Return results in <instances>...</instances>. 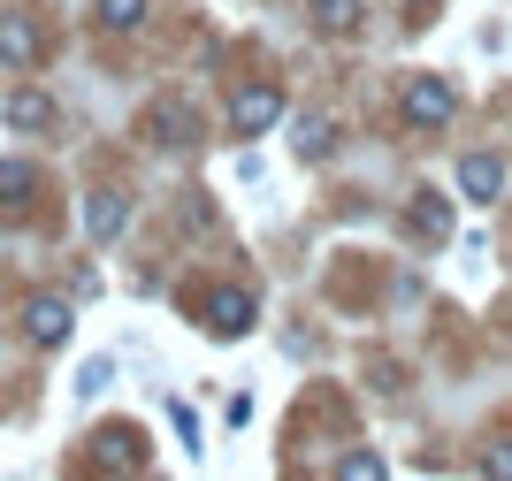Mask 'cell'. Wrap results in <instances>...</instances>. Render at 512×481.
I'll list each match as a JSON object with an SVG mask.
<instances>
[{
	"instance_id": "1",
	"label": "cell",
	"mask_w": 512,
	"mask_h": 481,
	"mask_svg": "<svg viewBox=\"0 0 512 481\" xmlns=\"http://www.w3.org/2000/svg\"><path fill=\"white\" fill-rule=\"evenodd\" d=\"M268 123H283V92L276 84H245V92L230 100V130L253 138V130H268Z\"/></svg>"
},
{
	"instance_id": "14",
	"label": "cell",
	"mask_w": 512,
	"mask_h": 481,
	"mask_svg": "<svg viewBox=\"0 0 512 481\" xmlns=\"http://www.w3.org/2000/svg\"><path fill=\"white\" fill-rule=\"evenodd\" d=\"M23 191H31V168H16V161H0V207H16Z\"/></svg>"
},
{
	"instance_id": "17",
	"label": "cell",
	"mask_w": 512,
	"mask_h": 481,
	"mask_svg": "<svg viewBox=\"0 0 512 481\" xmlns=\"http://www.w3.org/2000/svg\"><path fill=\"white\" fill-rule=\"evenodd\" d=\"M482 474H512V443H497L490 459H482Z\"/></svg>"
},
{
	"instance_id": "2",
	"label": "cell",
	"mask_w": 512,
	"mask_h": 481,
	"mask_svg": "<svg viewBox=\"0 0 512 481\" xmlns=\"http://www.w3.org/2000/svg\"><path fill=\"white\" fill-rule=\"evenodd\" d=\"M451 84L444 77H413L406 84V123H421V130H436V123H451Z\"/></svg>"
},
{
	"instance_id": "10",
	"label": "cell",
	"mask_w": 512,
	"mask_h": 481,
	"mask_svg": "<svg viewBox=\"0 0 512 481\" xmlns=\"http://www.w3.org/2000/svg\"><path fill=\"white\" fill-rule=\"evenodd\" d=\"M92 8H100L107 31H138L146 23V0H92Z\"/></svg>"
},
{
	"instance_id": "6",
	"label": "cell",
	"mask_w": 512,
	"mask_h": 481,
	"mask_svg": "<svg viewBox=\"0 0 512 481\" xmlns=\"http://www.w3.org/2000/svg\"><path fill=\"white\" fill-rule=\"evenodd\" d=\"M444 230H451V207L436 191H421V199H413V237H421V245H444Z\"/></svg>"
},
{
	"instance_id": "16",
	"label": "cell",
	"mask_w": 512,
	"mask_h": 481,
	"mask_svg": "<svg viewBox=\"0 0 512 481\" xmlns=\"http://www.w3.org/2000/svg\"><path fill=\"white\" fill-rule=\"evenodd\" d=\"M107 375H115V367H107V359H92L85 375H77V390H85V398H92V390H107Z\"/></svg>"
},
{
	"instance_id": "13",
	"label": "cell",
	"mask_w": 512,
	"mask_h": 481,
	"mask_svg": "<svg viewBox=\"0 0 512 481\" xmlns=\"http://www.w3.org/2000/svg\"><path fill=\"white\" fill-rule=\"evenodd\" d=\"M153 130H169V146H192V115H184V107H161Z\"/></svg>"
},
{
	"instance_id": "9",
	"label": "cell",
	"mask_w": 512,
	"mask_h": 481,
	"mask_svg": "<svg viewBox=\"0 0 512 481\" xmlns=\"http://www.w3.org/2000/svg\"><path fill=\"white\" fill-rule=\"evenodd\" d=\"M8 123L16 130H46L54 123V100H46V92H8Z\"/></svg>"
},
{
	"instance_id": "12",
	"label": "cell",
	"mask_w": 512,
	"mask_h": 481,
	"mask_svg": "<svg viewBox=\"0 0 512 481\" xmlns=\"http://www.w3.org/2000/svg\"><path fill=\"white\" fill-rule=\"evenodd\" d=\"M291 146H299L306 161H321V153H329V115H306V123H299V138H291Z\"/></svg>"
},
{
	"instance_id": "11",
	"label": "cell",
	"mask_w": 512,
	"mask_h": 481,
	"mask_svg": "<svg viewBox=\"0 0 512 481\" xmlns=\"http://www.w3.org/2000/svg\"><path fill=\"white\" fill-rule=\"evenodd\" d=\"M314 23L321 31H352V23H360V0H314Z\"/></svg>"
},
{
	"instance_id": "5",
	"label": "cell",
	"mask_w": 512,
	"mask_h": 481,
	"mask_svg": "<svg viewBox=\"0 0 512 481\" xmlns=\"http://www.w3.org/2000/svg\"><path fill=\"white\" fill-rule=\"evenodd\" d=\"M23 329H31V344H62L69 336V306L62 298H31V306H23Z\"/></svg>"
},
{
	"instance_id": "4",
	"label": "cell",
	"mask_w": 512,
	"mask_h": 481,
	"mask_svg": "<svg viewBox=\"0 0 512 481\" xmlns=\"http://www.w3.org/2000/svg\"><path fill=\"white\" fill-rule=\"evenodd\" d=\"M207 329L214 336H245L253 329V291H214L207 298Z\"/></svg>"
},
{
	"instance_id": "7",
	"label": "cell",
	"mask_w": 512,
	"mask_h": 481,
	"mask_svg": "<svg viewBox=\"0 0 512 481\" xmlns=\"http://www.w3.org/2000/svg\"><path fill=\"white\" fill-rule=\"evenodd\" d=\"M123 199H115V191H92V199H85V230L92 237H100V245H107V237H115V230H123Z\"/></svg>"
},
{
	"instance_id": "3",
	"label": "cell",
	"mask_w": 512,
	"mask_h": 481,
	"mask_svg": "<svg viewBox=\"0 0 512 481\" xmlns=\"http://www.w3.org/2000/svg\"><path fill=\"white\" fill-rule=\"evenodd\" d=\"M459 191H467L474 207H490L497 191H505V161H497V153H467V161H459Z\"/></svg>"
},
{
	"instance_id": "8",
	"label": "cell",
	"mask_w": 512,
	"mask_h": 481,
	"mask_svg": "<svg viewBox=\"0 0 512 481\" xmlns=\"http://www.w3.org/2000/svg\"><path fill=\"white\" fill-rule=\"evenodd\" d=\"M0 62H39V31L23 16H0Z\"/></svg>"
},
{
	"instance_id": "15",
	"label": "cell",
	"mask_w": 512,
	"mask_h": 481,
	"mask_svg": "<svg viewBox=\"0 0 512 481\" xmlns=\"http://www.w3.org/2000/svg\"><path fill=\"white\" fill-rule=\"evenodd\" d=\"M100 443H107V451H100V459H107V466H138V443H130V436H123V428H115V436H100Z\"/></svg>"
}]
</instances>
